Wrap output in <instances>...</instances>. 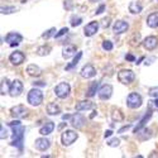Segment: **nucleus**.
Returning <instances> with one entry per match:
<instances>
[{"label": "nucleus", "instance_id": "f257e3e1", "mask_svg": "<svg viewBox=\"0 0 158 158\" xmlns=\"http://www.w3.org/2000/svg\"><path fill=\"white\" fill-rule=\"evenodd\" d=\"M13 140H11V146L18 147L19 151L23 149V142H24V127L22 124L13 125Z\"/></svg>", "mask_w": 158, "mask_h": 158}, {"label": "nucleus", "instance_id": "f03ea898", "mask_svg": "<svg viewBox=\"0 0 158 158\" xmlns=\"http://www.w3.org/2000/svg\"><path fill=\"white\" fill-rule=\"evenodd\" d=\"M27 99L32 106H39L43 102V93L39 89H32L28 93Z\"/></svg>", "mask_w": 158, "mask_h": 158}, {"label": "nucleus", "instance_id": "7ed1b4c3", "mask_svg": "<svg viewBox=\"0 0 158 158\" xmlns=\"http://www.w3.org/2000/svg\"><path fill=\"white\" fill-rule=\"evenodd\" d=\"M135 75L131 70H122L118 72V80L119 82H122L123 85H129L134 81Z\"/></svg>", "mask_w": 158, "mask_h": 158}, {"label": "nucleus", "instance_id": "20e7f679", "mask_svg": "<svg viewBox=\"0 0 158 158\" xmlns=\"http://www.w3.org/2000/svg\"><path fill=\"white\" fill-rule=\"evenodd\" d=\"M78 138V134L75 130H64L61 135V142L63 146H71L72 143H75Z\"/></svg>", "mask_w": 158, "mask_h": 158}, {"label": "nucleus", "instance_id": "39448f33", "mask_svg": "<svg viewBox=\"0 0 158 158\" xmlns=\"http://www.w3.org/2000/svg\"><path fill=\"white\" fill-rule=\"evenodd\" d=\"M70 91H71V87H70V85L67 82H60L55 87V94L60 99H66V98L69 96Z\"/></svg>", "mask_w": 158, "mask_h": 158}, {"label": "nucleus", "instance_id": "423d86ee", "mask_svg": "<svg viewBox=\"0 0 158 158\" xmlns=\"http://www.w3.org/2000/svg\"><path fill=\"white\" fill-rule=\"evenodd\" d=\"M143 100H142V96L137 93H130L127 98V105L130 108V109H137L142 105Z\"/></svg>", "mask_w": 158, "mask_h": 158}, {"label": "nucleus", "instance_id": "0eeeda50", "mask_svg": "<svg viewBox=\"0 0 158 158\" xmlns=\"http://www.w3.org/2000/svg\"><path fill=\"white\" fill-rule=\"evenodd\" d=\"M10 114L15 119H23V118L28 116V109L24 105H17V106H13L10 109Z\"/></svg>", "mask_w": 158, "mask_h": 158}, {"label": "nucleus", "instance_id": "6e6552de", "mask_svg": "<svg viewBox=\"0 0 158 158\" xmlns=\"http://www.w3.org/2000/svg\"><path fill=\"white\" fill-rule=\"evenodd\" d=\"M23 41V37L22 34L19 33H15V32H11V33H8L6 37H5V42L10 46V47H15L18 46L20 42Z\"/></svg>", "mask_w": 158, "mask_h": 158}, {"label": "nucleus", "instance_id": "1a4fd4ad", "mask_svg": "<svg viewBox=\"0 0 158 158\" xmlns=\"http://www.w3.org/2000/svg\"><path fill=\"white\" fill-rule=\"evenodd\" d=\"M23 82L20 80H14L11 84H10V89H9V94L10 96L15 98V96H19L22 93H23Z\"/></svg>", "mask_w": 158, "mask_h": 158}, {"label": "nucleus", "instance_id": "9d476101", "mask_svg": "<svg viewBox=\"0 0 158 158\" xmlns=\"http://www.w3.org/2000/svg\"><path fill=\"white\" fill-rule=\"evenodd\" d=\"M129 29V24L124 20H116L113 25V32L115 34H123Z\"/></svg>", "mask_w": 158, "mask_h": 158}, {"label": "nucleus", "instance_id": "9b49d317", "mask_svg": "<svg viewBox=\"0 0 158 158\" xmlns=\"http://www.w3.org/2000/svg\"><path fill=\"white\" fill-rule=\"evenodd\" d=\"M25 60V56L23 52L20 51H15V52H13V53L9 56V61L11 62V64H14V66H19L24 62Z\"/></svg>", "mask_w": 158, "mask_h": 158}, {"label": "nucleus", "instance_id": "f8f14e48", "mask_svg": "<svg viewBox=\"0 0 158 158\" xmlns=\"http://www.w3.org/2000/svg\"><path fill=\"white\" fill-rule=\"evenodd\" d=\"M158 46V38L154 35H149L147 38H144L143 41V47L147 51H153L156 47Z\"/></svg>", "mask_w": 158, "mask_h": 158}, {"label": "nucleus", "instance_id": "ddd939ff", "mask_svg": "<svg viewBox=\"0 0 158 158\" xmlns=\"http://www.w3.org/2000/svg\"><path fill=\"white\" fill-rule=\"evenodd\" d=\"M98 29H99V23L98 22H90L84 28V34L86 37H93L98 33Z\"/></svg>", "mask_w": 158, "mask_h": 158}, {"label": "nucleus", "instance_id": "4468645a", "mask_svg": "<svg viewBox=\"0 0 158 158\" xmlns=\"http://www.w3.org/2000/svg\"><path fill=\"white\" fill-rule=\"evenodd\" d=\"M113 95V86L111 85H104L99 90V98L101 100H109Z\"/></svg>", "mask_w": 158, "mask_h": 158}, {"label": "nucleus", "instance_id": "2eb2a0df", "mask_svg": "<svg viewBox=\"0 0 158 158\" xmlns=\"http://www.w3.org/2000/svg\"><path fill=\"white\" fill-rule=\"evenodd\" d=\"M85 118L81 115V114H75V115H72L71 116V125L73 127V128H76V129H80V128H82L84 127V124H85Z\"/></svg>", "mask_w": 158, "mask_h": 158}, {"label": "nucleus", "instance_id": "dca6fc26", "mask_svg": "<svg viewBox=\"0 0 158 158\" xmlns=\"http://www.w3.org/2000/svg\"><path fill=\"white\" fill-rule=\"evenodd\" d=\"M80 75L84 78H91V77H94L96 75V70H95V67L93 64H85L82 67V70H81V72H80Z\"/></svg>", "mask_w": 158, "mask_h": 158}, {"label": "nucleus", "instance_id": "f3484780", "mask_svg": "<svg viewBox=\"0 0 158 158\" xmlns=\"http://www.w3.org/2000/svg\"><path fill=\"white\" fill-rule=\"evenodd\" d=\"M76 52H77L76 46L67 44V46H64L63 49H62V57L66 58V60H69V58H71V57H73L76 55Z\"/></svg>", "mask_w": 158, "mask_h": 158}, {"label": "nucleus", "instance_id": "a211bd4d", "mask_svg": "<svg viewBox=\"0 0 158 158\" xmlns=\"http://www.w3.org/2000/svg\"><path fill=\"white\" fill-rule=\"evenodd\" d=\"M49 146H51V142L47 139V138H38V139H35V142H34V147L38 149V151H47L48 148H49Z\"/></svg>", "mask_w": 158, "mask_h": 158}, {"label": "nucleus", "instance_id": "6ab92c4d", "mask_svg": "<svg viewBox=\"0 0 158 158\" xmlns=\"http://www.w3.org/2000/svg\"><path fill=\"white\" fill-rule=\"evenodd\" d=\"M94 108V104L89 101V100H84V101H78L75 105V109L76 111H85V110H90Z\"/></svg>", "mask_w": 158, "mask_h": 158}, {"label": "nucleus", "instance_id": "aec40b11", "mask_svg": "<svg viewBox=\"0 0 158 158\" xmlns=\"http://www.w3.org/2000/svg\"><path fill=\"white\" fill-rule=\"evenodd\" d=\"M151 116H152V111L149 110V111H148V113H147V114L144 115V116L142 118V119H140V122L137 124V127H135V128H134V130H133V133H135V134H137V133H139V131H140V130L144 128V125H146V123L149 120V118H151Z\"/></svg>", "mask_w": 158, "mask_h": 158}, {"label": "nucleus", "instance_id": "412c9836", "mask_svg": "<svg viewBox=\"0 0 158 158\" xmlns=\"http://www.w3.org/2000/svg\"><path fill=\"white\" fill-rule=\"evenodd\" d=\"M53 130H55V123H53V122H47L41 129H39V134L48 135V134H51Z\"/></svg>", "mask_w": 158, "mask_h": 158}, {"label": "nucleus", "instance_id": "4be33fe9", "mask_svg": "<svg viewBox=\"0 0 158 158\" xmlns=\"http://www.w3.org/2000/svg\"><path fill=\"white\" fill-rule=\"evenodd\" d=\"M27 73L32 77H39L42 73V70L38 67L37 64L32 63V64H28V67H27Z\"/></svg>", "mask_w": 158, "mask_h": 158}, {"label": "nucleus", "instance_id": "5701e85b", "mask_svg": "<svg viewBox=\"0 0 158 158\" xmlns=\"http://www.w3.org/2000/svg\"><path fill=\"white\" fill-rule=\"evenodd\" d=\"M147 25L151 28H157L158 27V11H154L148 15L147 18Z\"/></svg>", "mask_w": 158, "mask_h": 158}, {"label": "nucleus", "instance_id": "b1692460", "mask_svg": "<svg viewBox=\"0 0 158 158\" xmlns=\"http://www.w3.org/2000/svg\"><path fill=\"white\" fill-rule=\"evenodd\" d=\"M47 113L49 115H58L61 113V108L58 106L56 102H49L47 105Z\"/></svg>", "mask_w": 158, "mask_h": 158}, {"label": "nucleus", "instance_id": "393cba45", "mask_svg": "<svg viewBox=\"0 0 158 158\" xmlns=\"http://www.w3.org/2000/svg\"><path fill=\"white\" fill-rule=\"evenodd\" d=\"M143 10V6L139 2H130L129 4V11L133 13V14H139V13Z\"/></svg>", "mask_w": 158, "mask_h": 158}, {"label": "nucleus", "instance_id": "a878e982", "mask_svg": "<svg viewBox=\"0 0 158 158\" xmlns=\"http://www.w3.org/2000/svg\"><path fill=\"white\" fill-rule=\"evenodd\" d=\"M81 57H82V53H81V52H77V56H75L73 61H72L71 63H69L67 66H66V71H70V70H72L73 67H76V66H77V63L80 62Z\"/></svg>", "mask_w": 158, "mask_h": 158}, {"label": "nucleus", "instance_id": "bb28decb", "mask_svg": "<svg viewBox=\"0 0 158 158\" xmlns=\"http://www.w3.org/2000/svg\"><path fill=\"white\" fill-rule=\"evenodd\" d=\"M51 51H52V48H51L49 46L44 44V46L38 47V49H37V55H38V56H48V55L51 53Z\"/></svg>", "mask_w": 158, "mask_h": 158}, {"label": "nucleus", "instance_id": "cd10ccee", "mask_svg": "<svg viewBox=\"0 0 158 158\" xmlns=\"http://www.w3.org/2000/svg\"><path fill=\"white\" fill-rule=\"evenodd\" d=\"M98 87H99V82L98 81H93L90 84V87H89V90H87V96L89 98H93L94 95H95V93H96V90H98Z\"/></svg>", "mask_w": 158, "mask_h": 158}, {"label": "nucleus", "instance_id": "c85d7f7f", "mask_svg": "<svg viewBox=\"0 0 158 158\" xmlns=\"http://www.w3.org/2000/svg\"><path fill=\"white\" fill-rule=\"evenodd\" d=\"M111 119H113L114 122H116V123H119V122H123L124 115L120 113V110L114 109V110H113V113H111Z\"/></svg>", "mask_w": 158, "mask_h": 158}, {"label": "nucleus", "instance_id": "c756f323", "mask_svg": "<svg viewBox=\"0 0 158 158\" xmlns=\"http://www.w3.org/2000/svg\"><path fill=\"white\" fill-rule=\"evenodd\" d=\"M9 89H10L9 80H8V78H4V80L2 81V86H0V94L5 95L6 93H9Z\"/></svg>", "mask_w": 158, "mask_h": 158}, {"label": "nucleus", "instance_id": "7c9ffc66", "mask_svg": "<svg viewBox=\"0 0 158 158\" xmlns=\"http://www.w3.org/2000/svg\"><path fill=\"white\" fill-rule=\"evenodd\" d=\"M81 23H82V18L81 17H76V15L71 17V25L72 27H77V25H80Z\"/></svg>", "mask_w": 158, "mask_h": 158}, {"label": "nucleus", "instance_id": "2f4dec72", "mask_svg": "<svg viewBox=\"0 0 158 158\" xmlns=\"http://www.w3.org/2000/svg\"><path fill=\"white\" fill-rule=\"evenodd\" d=\"M17 11L15 6H2V13L3 14H11V13Z\"/></svg>", "mask_w": 158, "mask_h": 158}, {"label": "nucleus", "instance_id": "473e14b6", "mask_svg": "<svg viewBox=\"0 0 158 158\" xmlns=\"http://www.w3.org/2000/svg\"><path fill=\"white\" fill-rule=\"evenodd\" d=\"M56 32H57V31H56V28H51V29H48L46 33H43V34H42V37H43V38H46V39H48V38H51V37L56 35V34H57Z\"/></svg>", "mask_w": 158, "mask_h": 158}, {"label": "nucleus", "instance_id": "72a5a7b5", "mask_svg": "<svg viewBox=\"0 0 158 158\" xmlns=\"http://www.w3.org/2000/svg\"><path fill=\"white\" fill-rule=\"evenodd\" d=\"M106 144L109 147H118L120 144V140L118 139V138H113V139H110V140H108L106 142Z\"/></svg>", "mask_w": 158, "mask_h": 158}, {"label": "nucleus", "instance_id": "f704fd0d", "mask_svg": "<svg viewBox=\"0 0 158 158\" xmlns=\"http://www.w3.org/2000/svg\"><path fill=\"white\" fill-rule=\"evenodd\" d=\"M113 43L110 42V41H104L102 42V49H105V51H111L113 49Z\"/></svg>", "mask_w": 158, "mask_h": 158}, {"label": "nucleus", "instance_id": "c9c22d12", "mask_svg": "<svg viewBox=\"0 0 158 158\" xmlns=\"http://www.w3.org/2000/svg\"><path fill=\"white\" fill-rule=\"evenodd\" d=\"M148 94L152 96V98H158V86H154V87H151Z\"/></svg>", "mask_w": 158, "mask_h": 158}, {"label": "nucleus", "instance_id": "e433bc0d", "mask_svg": "<svg viewBox=\"0 0 158 158\" xmlns=\"http://www.w3.org/2000/svg\"><path fill=\"white\" fill-rule=\"evenodd\" d=\"M109 25H110V18H104L101 20V27L102 28H108Z\"/></svg>", "mask_w": 158, "mask_h": 158}, {"label": "nucleus", "instance_id": "4c0bfd02", "mask_svg": "<svg viewBox=\"0 0 158 158\" xmlns=\"http://www.w3.org/2000/svg\"><path fill=\"white\" fill-rule=\"evenodd\" d=\"M6 137H8V131H6V129L4 128V125H2V134H0V138L5 139Z\"/></svg>", "mask_w": 158, "mask_h": 158}, {"label": "nucleus", "instance_id": "58836bf2", "mask_svg": "<svg viewBox=\"0 0 158 158\" xmlns=\"http://www.w3.org/2000/svg\"><path fill=\"white\" fill-rule=\"evenodd\" d=\"M67 32H69V28H62V29H61V31H60V32H58V33H57V34H56L55 37H56V38H60L61 35L66 34V33H67Z\"/></svg>", "mask_w": 158, "mask_h": 158}, {"label": "nucleus", "instance_id": "ea45409f", "mask_svg": "<svg viewBox=\"0 0 158 158\" xmlns=\"http://www.w3.org/2000/svg\"><path fill=\"white\" fill-rule=\"evenodd\" d=\"M104 10H105V5H104V4H101V5L99 6V9L96 10V14H101V13H102Z\"/></svg>", "mask_w": 158, "mask_h": 158}, {"label": "nucleus", "instance_id": "a19ab883", "mask_svg": "<svg viewBox=\"0 0 158 158\" xmlns=\"http://www.w3.org/2000/svg\"><path fill=\"white\" fill-rule=\"evenodd\" d=\"M125 58H127L128 61H130V62H134V61H135V58H134V56H133V55H127V56H125Z\"/></svg>", "mask_w": 158, "mask_h": 158}, {"label": "nucleus", "instance_id": "79ce46f5", "mask_svg": "<svg viewBox=\"0 0 158 158\" xmlns=\"http://www.w3.org/2000/svg\"><path fill=\"white\" fill-rule=\"evenodd\" d=\"M111 135H113V131L111 130H106V131H105V134H104V138H109Z\"/></svg>", "mask_w": 158, "mask_h": 158}, {"label": "nucleus", "instance_id": "37998d69", "mask_svg": "<svg viewBox=\"0 0 158 158\" xmlns=\"http://www.w3.org/2000/svg\"><path fill=\"white\" fill-rule=\"evenodd\" d=\"M33 86H46V82H43V81H38V82H33Z\"/></svg>", "mask_w": 158, "mask_h": 158}, {"label": "nucleus", "instance_id": "c03bdc74", "mask_svg": "<svg viewBox=\"0 0 158 158\" xmlns=\"http://www.w3.org/2000/svg\"><path fill=\"white\" fill-rule=\"evenodd\" d=\"M154 60H156V57H149L148 60H146V64H151V63H152Z\"/></svg>", "mask_w": 158, "mask_h": 158}, {"label": "nucleus", "instance_id": "a18cd8bd", "mask_svg": "<svg viewBox=\"0 0 158 158\" xmlns=\"http://www.w3.org/2000/svg\"><path fill=\"white\" fill-rule=\"evenodd\" d=\"M130 127H131V125H125V127H123L122 129H119V133H123V131H124V130H127V129H129Z\"/></svg>", "mask_w": 158, "mask_h": 158}, {"label": "nucleus", "instance_id": "49530a36", "mask_svg": "<svg viewBox=\"0 0 158 158\" xmlns=\"http://www.w3.org/2000/svg\"><path fill=\"white\" fill-rule=\"evenodd\" d=\"M62 118H63V120H67V119H71V115H69V114H66V115H63Z\"/></svg>", "mask_w": 158, "mask_h": 158}, {"label": "nucleus", "instance_id": "de8ad7c7", "mask_svg": "<svg viewBox=\"0 0 158 158\" xmlns=\"http://www.w3.org/2000/svg\"><path fill=\"white\" fill-rule=\"evenodd\" d=\"M153 102H154V106H156V108H158V98H156V100H154Z\"/></svg>", "mask_w": 158, "mask_h": 158}, {"label": "nucleus", "instance_id": "09e8293b", "mask_svg": "<svg viewBox=\"0 0 158 158\" xmlns=\"http://www.w3.org/2000/svg\"><path fill=\"white\" fill-rule=\"evenodd\" d=\"M143 60H144V57H140V58H139V60H138V61H137L135 63H137V64H139V63H140V62H142Z\"/></svg>", "mask_w": 158, "mask_h": 158}, {"label": "nucleus", "instance_id": "8fccbe9b", "mask_svg": "<svg viewBox=\"0 0 158 158\" xmlns=\"http://www.w3.org/2000/svg\"><path fill=\"white\" fill-rule=\"evenodd\" d=\"M64 125H66V123H63V124H61V125H60V127H58V129H62V128H63V127H64Z\"/></svg>", "mask_w": 158, "mask_h": 158}, {"label": "nucleus", "instance_id": "3c124183", "mask_svg": "<svg viewBox=\"0 0 158 158\" xmlns=\"http://www.w3.org/2000/svg\"><path fill=\"white\" fill-rule=\"evenodd\" d=\"M95 115H96V111H94V113H93V114H91V116H90V118H94V116H95Z\"/></svg>", "mask_w": 158, "mask_h": 158}, {"label": "nucleus", "instance_id": "603ef678", "mask_svg": "<svg viewBox=\"0 0 158 158\" xmlns=\"http://www.w3.org/2000/svg\"><path fill=\"white\" fill-rule=\"evenodd\" d=\"M90 2H94L95 3V2H99V0H90Z\"/></svg>", "mask_w": 158, "mask_h": 158}]
</instances>
